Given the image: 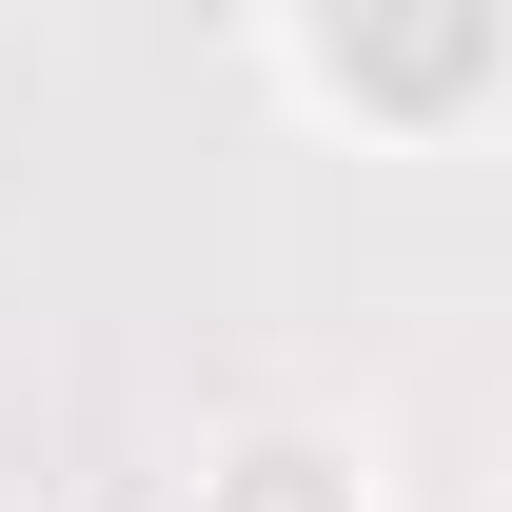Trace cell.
I'll use <instances>...</instances> for the list:
<instances>
[{"label": "cell", "mask_w": 512, "mask_h": 512, "mask_svg": "<svg viewBox=\"0 0 512 512\" xmlns=\"http://www.w3.org/2000/svg\"><path fill=\"white\" fill-rule=\"evenodd\" d=\"M493 0H335V79L355 99H473Z\"/></svg>", "instance_id": "obj_1"}, {"label": "cell", "mask_w": 512, "mask_h": 512, "mask_svg": "<svg viewBox=\"0 0 512 512\" xmlns=\"http://www.w3.org/2000/svg\"><path fill=\"white\" fill-rule=\"evenodd\" d=\"M256 512H316V493H296V453H276V493H256Z\"/></svg>", "instance_id": "obj_2"}]
</instances>
